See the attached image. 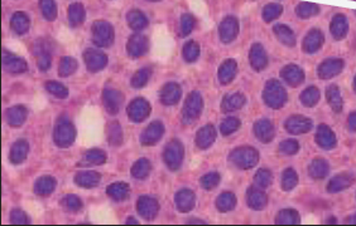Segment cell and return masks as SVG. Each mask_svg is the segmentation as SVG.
<instances>
[{
  "label": "cell",
  "mask_w": 356,
  "mask_h": 226,
  "mask_svg": "<svg viewBox=\"0 0 356 226\" xmlns=\"http://www.w3.org/2000/svg\"><path fill=\"white\" fill-rule=\"evenodd\" d=\"M173 43L172 37L168 33L164 26H157L152 34V56L153 58L158 59L160 62H164L170 58L172 54Z\"/></svg>",
  "instance_id": "obj_1"
},
{
  "label": "cell",
  "mask_w": 356,
  "mask_h": 226,
  "mask_svg": "<svg viewBox=\"0 0 356 226\" xmlns=\"http://www.w3.org/2000/svg\"><path fill=\"white\" fill-rule=\"evenodd\" d=\"M75 140V129L69 121H62L57 124L54 131V141L58 146L67 147Z\"/></svg>",
  "instance_id": "obj_2"
},
{
  "label": "cell",
  "mask_w": 356,
  "mask_h": 226,
  "mask_svg": "<svg viewBox=\"0 0 356 226\" xmlns=\"http://www.w3.org/2000/svg\"><path fill=\"white\" fill-rule=\"evenodd\" d=\"M164 159L167 165L170 166L172 170H177L181 166L182 159H183V147L178 141H172L170 145L165 147Z\"/></svg>",
  "instance_id": "obj_3"
},
{
  "label": "cell",
  "mask_w": 356,
  "mask_h": 226,
  "mask_svg": "<svg viewBox=\"0 0 356 226\" xmlns=\"http://www.w3.org/2000/svg\"><path fill=\"white\" fill-rule=\"evenodd\" d=\"M201 110V98L198 93L192 92L183 106V118L186 122H194Z\"/></svg>",
  "instance_id": "obj_4"
},
{
  "label": "cell",
  "mask_w": 356,
  "mask_h": 226,
  "mask_svg": "<svg viewBox=\"0 0 356 226\" xmlns=\"http://www.w3.org/2000/svg\"><path fill=\"white\" fill-rule=\"evenodd\" d=\"M149 111H151V107H149L148 102L145 99H135L128 107L129 117L134 122H142L144 118H146Z\"/></svg>",
  "instance_id": "obj_5"
},
{
  "label": "cell",
  "mask_w": 356,
  "mask_h": 226,
  "mask_svg": "<svg viewBox=\"0 0 356 226\" xmlns=\"http://www.w3.org/2000/svg\"><path fill=\"white\" fill-rule=\"evenodd\" d=\"M138 211L145 219H153L158 211V204L153 198L144 196L138 201Z\"/></svg>",
  "instance_id": "obj_6"
},
{
  "label": "cell",
  "mask_w": 356,
  "mask_h": 226,
  "mask_svg": "<svg viewBox=\"0 0 356 226\" xmlns=\"http://www.w3.org/2000/svg\"><path fill=\"white\" fill-rule=\"evenodd\" d=\"M179 97H181V88L178 84L176 83H168L163 87L162 93H160V99L164 105L171 106L178 102Z\"/></svg>",
  "instance_id": "obj_7"
},
{
  "label": "cell",
  "mask_w": 356,
  "mask_h": 226,
  "mask_svg": "<svg viewBox=\"0 0 356 226\" xmlns=\"http://www.w3.org/2000/svg\"><path fill=\"white\" fill-rule=\"evenodd\" d=\"M164 132V127L162 126L160 122H154L148 127L142 135V142L144 145H153L162 137Z\"/></svg>",
  "instance_id": "obj_8"
},
{
  "label": "cell",
  "mask_w": 356,
  "mask_h": 226,
  "mask_svg": "<svg viewBox=\"0 0 356 226\" xmlns=\"http://www.w3.org/2000/svg\"><path fill=\"white\" fill-rule=\"evenodd\" d=\"M121 99H123V96L118 91H113V89L105 91L104 102L109 113H118L121 105Z\"/></svg>",
  "instance_id": "obj_9"
},
{
  "label": "cell",
  "mask_w": 356,
  "mask_h": 226,
  "mask_svg": "<svg viewBox=\"0 0 356 226\" xmlns=\"http://www.w3.org/2000/svg\"><path fill=\"white\" fill-rule=\"evenodd\" d=\"M176 203L181 211L187 212L191 210L195 205V196L190 190H182L176 196Z\"/></svg>",
  "instance_id": "obj_10"
},
{
  "label": "cell",
  "mask_w": 356,
  "mask_h": 226,
  "mask_svg": "<svg viewBox=\"0 0 356 226\" xmlns=\"http://www.w3.org/2000/svg\"><path fill=\"white\" fill-rule=\"evenodd\" d=\"M26 117H27V110L24 107H20V106L10 108V110H8L7 112L8 123L15 127L20 126L22 123H24Z\"/></svg>",
  "instance_id": "obj_11"
},
{
  "label": "cell",
  "mask_w": 356,
  "mask_h": 226,
  "mask_svg": "<svg viewBox=\"0 0 356 226\" xmlns=\"http://www.w3.org/2000/svg\"><path fill=\"white\" fill-rule=\"evenodd\" d=\"M27 154H28V145L24 141H19L12 147V152H10V160L14 163H20L26 160Z\"/></svg>",
  "instance_id": "obj_12"
},
{
  "label": "cell",
  "mask_w": 356,
  "mask_h": 226,
  "mask_svg": "<svg viewBox=\"0 0 356 226\" xmlns=\"http://www.w3.org/2000/svg\"><path fill=\"white\" fill-rule=\"evenodd\" d=\"M100 181V175L96 172H80L76 176V182L80 186L92 187L96 186Z\"/></svg>",
  "instance_id": "obj_13"
},
{
  "label": "cell",
  "mask_w": 356,
  "mask_h": 226,
  "mask_svg": "<svg viewBox=\"0 0 356 226\" xmlns=\"http://www.w3.org/2000/svg\"><path fill=\"white\" fill-rule=\"evenodd\" d=\"M108 138L111 145L119 146L123 142V132L118 122H111L108 127Z\"/></svg>",
  "instance_id": "obj_14"
},
{
  "label": "cell",
  "mask_w": 356,
  "mask_h": 226,
  "mask_svg": "<svg viewBox=\"0 0 356 226\" xmlns=\"http://www.w3.org/2000/svg\"><path fill=\"white\" fill-rule=\"evenodd\" d=\"M56 187V181L52 178H40L36 184V192L38 195H50Z\"/></svg>",
  "instance_id": "obj_15"
},
{
  "label": "cell",
  "mask_w": 356,
  "mask_h": 226,
  "mask_svg": "<svg viewBox=\"0 0 356 226\" xmlns=\"http://www.w3.org/2000/svg\"><path fill=\"white\" fill-rule=\"evenodd\" d=\"M108 194L110 197L118 201L125 200L127 196L129 195V187L125 184H113L108 187Z\"/></svg>",
  "instance_id": "obj_16"
},
{
  "label": "cell",
  "mask_w": 356,
  "mask_h": 226,
  "mask_svg": "<svg viewBox=\"0 0 356 226\" xmlns=\"http://www.w3.org/2000/svg\"><path fill=\"white\" fill-rule=\"evenodd\" d=\"M149 171H151V165H149L148 160H145V159L139 160V161L135 163V165L133 166V168H132L133 176L137 179L145 178V176L149 173Z\"/></svg>",
  "instance_id": "obj_17"
},
{
  "label": "cell",
  "mask_w": 356,
  "mask_h": 226,
  "mask_svg": "<svg viewBox=\"0 0 356 226\" xmlns=\"http://www.w3.org/2000/svg\"><path fill=\"white\" fill-rule=\"evenodd\" d=\"M105 159H107V156L100 149H92L85 156V161L89 165H100V163L105 162Z\"/></svg>",
  "instance_id": "obj_18"
},
{
  "label": "cell",
  "mask_w": 356,
  "mask_h": 226,
  "mask_svg": "<svg viewBox=\"0 0 356 226\" xmlns=\"http://www.w3.org/2000/svg\"><path fill=\"white\" fill-rule=\"evenodd\" d=\"M46 88H47L51 93L54 94V96H57L58 98H66L67 94H69L66 87L57 83V82H48V83L46 84Z\"/></svg>",
  "instance_id": "obj_19"
},
{
  "label": "cell",
  "mask_w": 356,
  "mask_h": 226,
  "mask_svg": "<svg viewBox=\"0 0 356 226\" xmlns=\"http://www.w3.org/2000/svg\"><path fill=\"white\" fill-rule=\"evenodd\" d=\"M64 205L65 208L67 209V210L70 211H77L80 210L81 206H82V204H81V200L77 197V196H73V195H69L66 196V197L64 198Z\"/></svg>",
  "instance_id": "obj_20"
},
{
  "label": "cell",
  "mask_w": 356,
  "mask_h": 226,
  "mask_svg": "<svg viewBox=\"0 0 356 226\" xmlns=\"http://www.w3.org/2000/svg\"><path fill=\"white\" fill-rule=\"evenodd\" d=\"M189 4L191 9L201 18H207V8L202 0H189Z\"/></svg>",
  "instance_id": "obj_21"
},
{
  "label": "cell",
  "mask_w": 356,
  "mask_h": 226,
  "mask_svg": "<svg viewBox=\"0 0 356 226\" xmlns=\"http://www.w3.org/2000/svg\"><path fill=\"white\" fill-rule=\"evenodd\" d=\"M10 219H12V222H14V224H26V222H28L24 212L20 210H13Z\"/></svg>",
  "instance_id": "obj_22"
},
{
  "label": "cell",
  "mask_w": 356,
  "mask_h": 226,
  "mask_svg": "<svg viewBox=\"0 0 356 226\" xmlns=\"http://www.w3.org/2000/svg\"><path fill=\"white\" fill-rule=\"evenodd\" d=\"M146 80H148V74H146V73L143 70V72H139L134 78H133L132 84L134 87H138V88H139V87H143L144 84L148 82Z\"/></svg>",
  "instance_id": "obj_23"
},
{
  "label": "cell",
  "mask_w": 356,
  "mask_h": 226,
  "mask_svg": "<svg viewBox=\"0 0 356 226\" xmlns=\"http://www.w3.org/2000/svg\"><path fill=\"white\" fill-rule=\"evenodd\" d=\"M8 48L10 49V51H14L17 52V53H24V47L20 44V43L18 42H12V43H8Z\"/></svg>",
  "instance_id": "obj_24"
},
{
  "label": "cell",
  "mask_w": 356,
  "mask_h": 226,
  "mask_svg": "<svg viewBox=\"0 0 356 226\" xmlns=\"http://www.w3.org/2000/svg\"><path fill=\"white\" fill-rule=\"evenodd\" d=\"M303 222H306V224H316L317 217H315V216H312V215H309V216H307L306 219L303 220Z\"/></svg>",
  "instance_id": "obj_25"
}]
</instances>
